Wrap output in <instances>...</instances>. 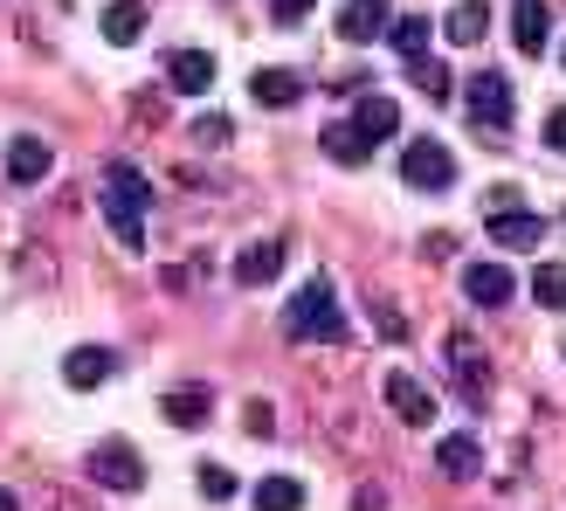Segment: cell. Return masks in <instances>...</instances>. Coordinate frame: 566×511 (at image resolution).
<instances>
[{
  "label": "cell",
  "instance_id": "10",
  "mask_svg": "<svg viewBox=\"0 0 566 511\" xmlns=\"http://www.w3.org/2000/svg\"><path fill=\"white\" fill-rule=\"evenodd\" d=\"M166 83H174V91H187V97L214 91V55H208V49H174V63H166Z\"/></svg>",
  "mask_w": 566,
  "mask_h": 511
},
{
  "label": "cell",
  "instance_id": "18",
  "mask_svg": "<svg viewBox=\"0 0 566 511\" xmlns=\"http://www.w3.org/2000/svg\"><path fill=\"white\" fill-rule=\"evenodd\" d=\"M159 408H166V421H174V429H201V421L214 415V394H208V387H174Z\"/></svg>",
  "mask_w": 566,
  "mask_h": 511
},
{
  "label": "cell",
  "instance_id": "1",
  "mask_svg": "<svg viewBox=\"0 0 566 511\" xmlns=\"http://www.w3.org/2000/svg\"><path fill=\"white\" fill-rule=\"evenodd\" d=\"M146 208H153L146 174H138L132 159H111L104 166V221H111V236H118L125 249L146 242Z\"/></svg>",
  "mask_w": 566,
  "mask_h": 511
},
{
  "label": "cell",
  "instance_id": "30",
  "mask_svg": "<svg viewBox=\"0 0 566 511\" xmlns=\"http://www.w3.org/2000/svg\"><path fill=\"white\" fill-rule=\"evenodd\" d=\"M546 146H553V153H566V104H559L553 118H546Z\"/></svg>",
  "mask_w": 566,
  "mask_h": 511
},
{
  "label": "cell",
  "instance_id": "25",
  "mask_svg": "<svg viewBox=\"0 0 566 511\" xmlns=\"http://www.w3.org/2000/svg\"><path fill=\"white\" fill-rule=\"evenodd\" d=\"M318 146H325V153H332L338 166H359L366 153H374V146H366V138H359L353 125H325V138H318Z\"/></svg>",
  "mask_w": 566,
  "mask_h": 511
},
{
  "label": "cell",
  "instance_id": "17",
  "mask_svg": "<svg viewBox=\"0 0 566 511\" xmlns=\"http://www.w3.org/2000/svg\"><path fill=\"white\" fill-rule=\"evenodd\" d=\"M118 374V359H111L104 346H76V353H63V380L70 387H97V380H111Z\"/></svg>",
  "mask_w": 566,
  "mask_h": 511
},
{
  "label": "cell",
  "instance_id": "2",
  "mask_svg": "<svg viewBox=\"0 0 566 511\" xmlns=\"http://www.w3.org/2000/svg\"><path fill=\"white\" fill-rule=\"evenodd\" d=\"M283 332H291V338H318V346L346 338V311H338L332 277H311L304 291H297L291 304H283Z\"/></svg>",
  "mask_w": 566,
  "mask_h": 511
},
{
  "label": "cell",
  "instance_id": "19",
  "mask_svg": "<svg viewBox=\"0 0 566 511\" xmlns=\"http://www.w3.org/2000/svg\"><path fill=\"white\" fill-rule=\"evenodd\" d=\"M138 35H146V0H111V8H104V42H138Z\"/></svg>",
  "mask_w": 566,
  "mask_h": 511
},
{
  "label": "cell",
  "instance_id": "9",
  "mask_svg": "<svg viewBox=\"0 0 566 511\" xmlns=\"http://www.w3.org/2000/svg\"><path fill=\"white\" fill-rule=\"evenodd\" d=\"M512 291H518V283H512V270H504V263H470L463 270V298L484 304V311H504V304H512Z\"/></svg>",
  "mask_w": 566,
  "mask_h": 511
},
{
  "label": "cell",
  "instance_id": "33",
  "mask_svg": "<svg viewBox=\"0 0 566 511\" xmlns=\"http://www.w3.org/2000/svg\"><path fill=\"white\" fill-rule=\"evenodd\" d=\"M0 511H21V504H14V491H0Z\"/></svg>",
  "mask_w": 566,
  "mask_h": 511
},
{
  "label": "cell",
  "instance_id": "4",
  "mask_svg": "<svg viewBox=\"0 0 566 511\" xmlns=\"http://www.w3.org/2000/svg\"><path fill=\"white\" fill-rule=\"evenodd\" d=\"M463 104H470V125L512 132V83H504L497 70H476V76L463 83Z\"/></svg>",
  "mask_w": 566,
  "mask_h": 511
},
{
  "label": "cell",
  "instance_id": "16",
  "mask_svg": "<svg viewBox=\"0 0 566 511\" xmlns=\"http://www.w3.org/2000/svg\"><path fill=\"white\" fill-rule=\"evenodd\" d=\"M249 97L270 104V111H283V104L304 97V76H297V70H256V76H249Z\"/></svg>",
  "mask_w": 566,
  "mask_h": 511
},
{
  "label": "cell",
  "instance_id": "12",
  "mask_svg": "<svg viewBox=\"0 0 566 511\" xmlns=\"http://www.w3.org/2000/svg\"><path fill=\"white\" fill-rule=\"evenodd\" d=\"M49 166H55V153H49V138H14V146H8V180H21V187H35L42 174H49Z\"/></svg>",
  "mask_w": 566,
  "mask_h": 511
},
{
  "label": "cell",
  "instance_id": "8",
  "mask_svg": "<svg viewBox=\"0 0 566 511\" xmlns=\"http://www.w3.org/2000/svg\"><path fill=\"white\" fill-rule=\"evenodd\" d=\"M387 28H394L387 0H346V8H338V42H380Z\"/></svg>",
  "mask_w": 566,
  "mask_h": 511
},
{
  "label": "cell",
  "instance_id": "31",
  "mask_svg": "<svg viewBox=\"0 0 566 511\" xmlns=\"http://www.w3.org/2000/svg\"><path fill=\"white\" fill-rule=\"evenodd\" d=\"M193 138H208V146H221V138H229V125H221V118H201V125H193Z\"/></svg>",
  "mask_w": 566,
  "mask_h": 511
},
{
  "label": "cell",
  "instance_id": "32",
  "mask_svg": "<svg viewBox=\"0 0 566 511\" xmlns=\"http://www.w3.org/2000/svg\"><path fill=\"white\" fill-rule=\"evenodd\" d=\"M353 511H380V491H359V498H353Z\"/></svg>",
  "mask_w": 566,
  "mask_h": 511
},
{
  "label": "cell",
  "instance_id": "20",
  "mask_svg": "<svg viewBox=\"0 0 566 511\" xmlns=\"http://www.w3.org/2000/svg\"><path fill=\"white\" fill-rule=\"evenodd\" d=\"M283 270V242H249L242 255H235V277L249 283V291H256V283H270Z\"/></svg>",
  "mask_w": 566,
  "mask_h": 511
},
{
  "label": "cell",
  "instance_id": "11",
  "mask_svg": "<svg viewBox=\"0 0 566 511\" xmlns=\"http://www.w3.org/2000/svg\"><path fill=\"white\" fill-rule=\"evenodd\" d=\"M436 463H442V477H476L484 470V442H476L470 429H449L436 442Z\"/></svg>",
  "mask_w": 566,
  "mask_h": 511
},
{
  "label": "cell",
  "instance_id": "5",
  "mask_svg": "<svg viewBox=\"0 0 566 511\" xmlns=\"http://www.w3.org/2000/svg\"><path fill=\"white\" fill-rule=\"evenodd\" d=\"M91 484L104 491H146V463H138V449L132 442H91Z\"/></svg>",
  "mask_w": 566,
  "mask_h": 511
},
{
  "label": "cell",
  "instance_id": "21",
  "mask_svg": "<svg viewBox=\"0 0 566 511\" xmlns=\"http://www.w3.org/2000/svg\"><path fill=\"white\" fill-rule=\"evenodd\" d=\"M484 35H491V8H484V0H457V14H449V42L476 49Z\"/></svg>",
  "mask_w": 566,
  "mask_h": 511
},
{
  "label": "cell",
  "instance_id": "23",
  "mask_svg": "<svg viewBox=\"0 0 566 511\" xmlns=\"http://www.w3.org/2000/svg\"><path fill=\"white\" fill-rule=\"evenodd\" d=\"M429 35H436V28H429V14H401V21L387 28V42L401 49V55H429Z\"/></svg>",
  "mask_w": 566,
  "mask_h": 511
},
{
  "label": "cell",
  "instance_id": "27",
  "mask_svg": "<svg viewBox=\"0 0 566 511\" xmlns=\"http://www.w3.org/2000/svg\"><path fill=\"white\" fill-rule=\"evenodd\" d=\"M193 484H201V491H208L214 504H221V498H235V477L221 470V463H201V470H193Z\"/></svg>",
  "mask_w": 566,
  "mask_h": 511
},
{
  "label": "cell",
  "instance_id": "14",
  "mask_svg": "<svg viewBox=\"0 0 566 511\" xmlns=\"http://www.w3.org/2000/svg\"><path fill=\"white\" fill-rule=\"evenodd\" d=\"M546 35H553L546 0H518V8H512V42H518L525 55H539V49H546Z\"/></svg>",
  "mask_w": 566,
  "mask_h": 511
},
{
  "label": "cell",
  "instance_id": "13",
  "mask_svg": "<svg viewBox=\"0 0 566 511\" xmlns=\"http://www.w3.org/2000/svg\"><path fill=\"white\" fill-rule=\"evenodd\" d=\"M394 125H401V111H394V97H359V104H353V132L366 138V146H380V138H394Z\"/></svg>",
  "mask_w": 566,
  "mask_h": 511
},
{
  "label": "cell",
  "instance_id": "34",
  "mask_svg": "<svg viewBox=\"0 0 566 511\" xmlns=\"http://www.w3.org/2000/svg\"><path fill=\"white\" fill-rule=\"evenodd\" d=\"M559 63H566V55H559Z\"/></svg>",
  "mask_w": 566,
  "mask_h": 511
},
{
  "label": "cell",
  "instance_id": "6",
  "mask_svg": "<svg viewBox=\"0 0 566 511\" xmlns=\"http://www.w3.org/2000/svg\"><path fill=\"white\" fill-rule=\"evenodd\" d=\"M484 229H491V242H497V249H539L546 221L532 215V208H518V201H497V215L484 221Z\"/></svg>",
  "mask_w": 566,
  "mask_h": 511
},
{
  "label": "cell",
  "instance_id": "15",
  "mask_svg": "<svg viewBox=\"0 0 566 511\" xmlns=\"http://www.w3.org/2000/svg\"><path fill=\"white\" fill-rule=\"evenodd\" d=\"M449 366L463 374V401H484V387H491V359L470 346V338H449Z\"/></svg>",
  "mask_w": 566,
  "mask_h": 511
},
{
  "label": "cell",
  "instance_id": "22",
  "mask_svg": "<svg viewBox=\"0 0 566 511\" xmlns=\"http://www.w3.org/2000/svg\"><path fill=\"white\" fill-rule=\"evenodd\" d=\"M532 304L566 311V263H532Z\"/></svg>",
  "mask_w": 566,
  "mask_h": 511
},
{
  "label": "cell",
  "instance_id": "7",
  "mask_svg": "<svg viewBox=\"0 0 566 511\" xmlns=\"http://www.w3.org/2000/svg\"><path fill=\"white\" fill-rule=\"evenodd\" d=\"M387 408L408 421V429H436V394L415 374H387Z\"/></svg>",
  "mask_w": 566,
  "mask_h": 511
},
{
  "label": "cell",
  "instance_id": "3",
  "mask_svg": "<svg viewBox=\"0 0 566 511\" xmlns=\"http://www.w3.org/2000/svg\"><path fill=\"white\" fill-rule=\"evenodd\" d=\"M401 180L421 187V194H449V187H457V159H449L442 138H408V153H401Z\"/></svg>",
  "mask_w": 566,
  "mask_h": 511
},
{
  "label": "cell",
  "instance_id": "28",
  "mask_svg": "<svg viewBox=\"0 0 566 511\" xmlns=\"http://www.w3.org/2000/svg\"><path fill=\"white\" fill-rule=\"evenodd\" d=\"M242 429H249V436H270V429H276L270 401H249V408H242Z\"/></svg>",
  "mask_w": 566,
  "mask_h": 511
},
{
  "label": "cell",
  "instance_id": "26",
  "mask_svg": "<svg viewBox=\"0 0 566 511\" xmlns=\"http://www.w3.org/2000/svg\"><path fill=\"white\" fill-rule=\"evenodd\" d=\"M408 83H415V91H429L436 104L449 97V70L436 63V55H408Z\"/></svg>",
  "mask_w": 566,
  "mask_h": 511
},
{
  "label": "cell",
  "instance_id": "29",
  "mask_svg": "<svg viewBox=\"0 0 566 511\" xmlns=\"http://www.w3.org/2000/svg\"><path fill=\"white\" fill-rule=\"evenodd\" d=\"M270 14H276L283 28H297V21L311 14V0H270Z\"/></svg>",
  "mask_w": 566,
  "mask_h": 511
},
{
  "label": "cell",
  "instance_id": "24",
  "mask_svg": "<svg viewBox=\"0 0 566 511\" xmlns=\"http://www.w3.org/2000/svg\"><path fill=\"white\" fill-rule=\"evenodd\" d=\"M297 504H304L297 477H263V484H256V511H297Z\"/></svg>",
  "mask_w": 566,
  "mask_h": 511
}]
</instances>
